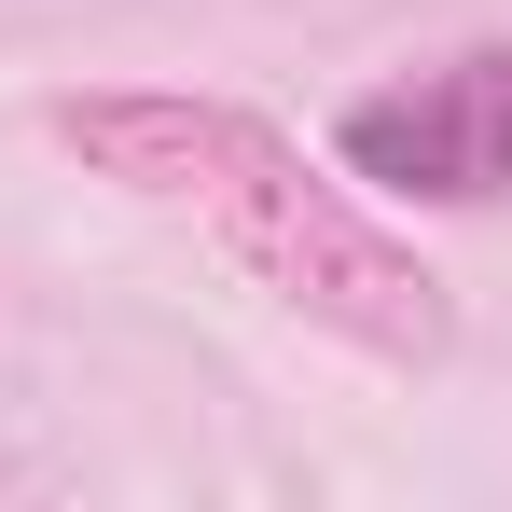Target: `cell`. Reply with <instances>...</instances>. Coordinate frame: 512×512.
I'll return each instance as SVG.
<instances>
[{"mask_svg": "<svg viewBox=\"0 0 512 512\" xmlns=\"http://www.w3.org/2000/svg\"><path fill=\"white\" fill-rule=\"evenodd\" d=\"M56 139H70L84 167H111L125 194L208 222L263 291H291L305 319L360 333L374 360H429V346H443V291H429V263L388 250L333 180H305V153H291L277 125L222 111V97H70Z\"/></svg>", "mask_w": 512, "mask_h": 512, "instance_id": "cell-1", "label": "cell"}, {"mask_svg": "<svg viewBox=\"0 0 512 512\" xmlns=\"http://www.w3.org/2000/svg\"><path fill=\"white\" fill-rule=\"evenodd\" d=\"M333 153L374 180V194H416V208H485V194H512V42L346 97Z\"/></svg>", "mask_w": 512, "mask_h": 512, "instance_id": "cell-2", "label": "cell"}]
</instances>
